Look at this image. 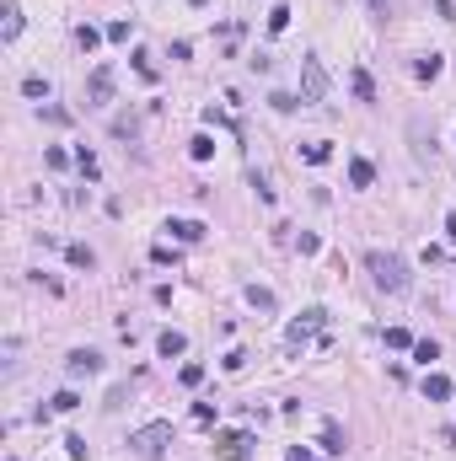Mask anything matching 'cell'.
Wrapping results in <instances>:
<instances>
[{"instance_id": "cell-1", "label": "cell", "mask_w": 456, "mask_h": 461, "mask_svg": "<svg viewBox=\"0 0 456 461\" xmlns=\"http://www.w3.org/2000/svg\"><path fill=\"white\" fill-rule=\"evenodd\" d=\"M365 268H371L376 290H387V295H408V263L397 258V252H365Z\"/></svg>"}, {"instance_id": "cell-2", "label": "cell", "mask_w": 456, "mask_h": 461, "mask_svg": "<svg viewBox=\"0 0 456 461\" xmlns=\"http://www.w3.org/2000/svg\"><path fill=\"white\" fill-rule=\"evenodd\" d=\"M129 445H134V456H161V445H172V424H166V419L146 424V429L129 435Z\"/></svg>"}, {"instance_id": "cell-3", "label": "cell", "mask_w": 456, "mask_h": 461, "mask_svg": "<svg viewBox=\"0 0 456 461\" xmlns=\"http://www.w3.org/2000/svg\"><path fill=\"white\" fill-rule=\"evenodd\" d=\"M113 102V64H97L86 80V107H107Z\"/></svg>"}, {"instance_id": "cell-4", "label": "cell", "mask_w": 456, "mask_h": 461, "mask_svg": "<svg viewBox=\"0 0 456 461\" xmlns=\"http://www.w3.org/2000/svg\"><path fill=\"white\" fill-rule=\"evenodd\" d=\"M301 86H306V102L328 97V70H322V60H301Z\"/></svg>"}, {"instance_id": "cell-5", "label": "cell", "mask_w": 456, "mask_h": 461, "mask_svg": "<svg viewBox=\"0 0 456 461\" xmlns=\"http://www.w3.org/2000/svg\"><path fill=\"white\" fill-rule=\"evenodd\" d=\"M64 370H70V381H81V376H97V370H103V354H91V349H76V354L64 360Z\"/></svg>"}, {"instance_id": "cell-6", "label": "cell", "mask_w": 456, "mask_h": 461, "mask_svg": "<svg viewBox=\"0 0 456 461\" xmlns=\"http://www.w3.org/2000/svg\"><path fill=\"white\" fill-rule=\"evenodd\" d=\"M156 349H161V360H177V354H183V349H188V338H183V333H177V327H166L161 338H156Z\"/></svg>"}, {"instance_id": "cell-7", "label": "cell", "mask_w": 456, "mask_h": 461, "mask_svg": "<svg viewBox=\"0 0 456 461\" xmlns=\"http://www.w3.org/2000/svg\"><path fill=\"white\" fill-rule=\"evenodd\" d=\"M166 236H177V241H199V236H204V225H199V220H166Z\"/></svg>"}, {"instance_id": "cell-8", "label": "cell", "mask_w": 456, "mask_h": 461, "mask_svg": "<svg viewBox=\"0 0 456 461\" xmlns=\"http://www.w3.org/2000/svg\"><path fill=\"white\" fill-rule=\"evenodd\" d=\"M371 177H376V166L365 156H354L349 161V182H354V188H371Z\"/></svg>"}, {"instance_id": "cell-9", "label": "cell", "mask_w": 456, "mask_h": 461, "mask_svg": "<svg viewBox=\"0 0 456 461\" xmlns=\"http://www.w3.org/2000/svg\"><path fill=\"white\" fill-rule=\"evenodd\" d=\"M301 156H306L311 166H322V161H333V145L328 140H306V145H301Z\"/></svg>"}, {"instance_id": "cell-10", "label": "cell", "mask_w": 456, "mask_h": 461, "mask_svg": "<svg viewBox=\"0 0 456 461\" xmlns=\"http://www.w3.org/2000/svg\"><path fill=\"white\" fill-rule=\"evenodd\" d=\"M17 33H21V11H17V0H6V21H0V38L11 43Z\"/></svg>"}, {"instance_id": "cell-11", "label": "cell", "mask_w": 456, "mask_h": 461, "mask_svg": "<svg viewBox=\"0 0 456 461\" xmlns=\"http://www.w3.org/2000/svg\"><path fill=\"white\" fill-rule=\"evenodd\" d=\"M64 258L76 263V268H97V252H91V247H81V241H70V247H64Z\"/></svg>"}, {"instance_id": "cell-12", "label": "cell", "mask_w": 456, "mask_h": 461, "mask_svg": "<svg viewBox=\"0 0 456 461\" xmlns=\"http://www.w3.org/2000/svg\"><path fill=\"white\" fill-rule=\"evenodd\" d=\"M322 451H333V456H344V429H338V424H322Z\"/></svg>"}, {"instance_id": "cell-13", "label": "cell", "mask_w": 456, "mask_h": 461, "mask_svg": "<svg viewBox=\"0 0 456 461\" xmlns=\"http://www.w3.org/2000/svg\"><path fill=\"white\" fill-rule=\"evenodd\" d=\"M349 92H354L360 102H371V97H376V86H371V70H354V76H349Z\"/></svg>"}, {"instance_id": "cell-14", "label": "cell", "mask_w": 456, "mask_h": 461, "mask_svg": "<svg viewBox=\"0 0 456 461\" xmlns=\"http://www.w3.org/2000/svg\"><path fill=\"white\" fill-rule=\"evenodd\" d=\"M424 397H430V402H446V397H451V381H446V376H424Z\"/></svg>"}, {"instance_id": "cell-15", "label": "cell", "mask_w": 456, "mask_h": 461, "mask_svg": "<svg viewBox=\"0 0 456 461\" xmlns=\"http://www.w3.org/2000/svg\"><path fill=\"white\" fill-rule=\"evenodd\" d=\"M440 70H446V64H440V54H424V60H414V76H419V80H435Z\"/></svg>"}, {"instance_id": "cell-16", "label": "cell", "mask_w": 456, "mask_h": 461, "mask_svg": "<svg viewBox=\"0 0 456 461\" xmlns=\"http://www.w3.org/2000/svg\"><path fill=\"white\" fill-rule=\"evenodd\" d=\"M188 156H193V161H209V156H215V140H209V134H193V140H188Z\"/></svg>"}, {"instance_id": "cell-17", "label": "cell", "mask_w": 456, "mask_h": 461, "mask_svg": "<svg viewBox=\"0 0 456 461\" xmlns=\"http://www.w3.org/2000/svg\"><path fill=\"white\" fill-rule=\"evenodd\" d=\"M247 301L258 306V311H274V290H258V284H247Z\"/></svg>"}, {"instance_id": "cell-18", "label": "cell", "mask_w": 456, "mask_h": 461, "mask_svg": "<svg viewBox=\"0 0 456 461\" xmlns=\"http://www.w3.org/2000/svg\"><path fill=\"white\" fill-rule=\"evenodd\" d=\"M21 97H49V80H43V76H27V80H21Z\"/></svg>"}, {"instance_id": "cell-19", "label": "cell", "mask_w": 456, "mask_h": 461, "mask_svg": "<svg viewBox=\"0 0 456 461\" xmlns=\"http://www.w3.org/2000/svg\"><path fill=\"white\" fill-rule=\"evenodd\" d=\"M290 27V6H274L269 11V33H285Z\"/></svg>"}, {"instance_id": "cell-20", "label": "cell", "mask_w": 456, "mask_h": 461, "mask_svg": "<svg viewBox=\"0 0 456 461\" xmlns=\"http://www.w3.org/2000/svg\"><path fill=\"white\" fill-rule=\"evenodd\" d=\"M387 349H414V338H408V327H387Z\"/></svg>"}, {"instance_id": "cell-21", "label": "cell", "mask_w": 456, "mask_h": 461, "mask_svg": "<svg viewBox=\"0 0 456 461\" xmlns=\"http://www.w3.org/2000/svg\"><path fill=\"white\" fill-rule=\"evenodd\" d=\"M177 381H183V386H199V381H204V365H183V370H177Z\"/></svg>"}, {"instance_id": "cell-22", "label": "cell", "mask_w": 456, "mask_h": 461, "mask_svg": "<svg viewBox=\"0 0 456 461\" xmlns=\"http://www.w3.org/2000/svg\"><path fill=\"white\" fill-rule=\"evenodd\" d=\"M97 38H103V33H97V27H76V43H81L86 54H91V49H97Z\"/></svg>"}, {"instance_id": "cell-23", "label": "cell", "mask_w": 456, "mask_h": 461, "mask_svg": "<svg viewBox=\"0 0 456 461\" xmlns=\"http://www.w3.org/2000/svg\"><path fill=\"white\" fill-rule=\"evenodd\" d=\"M76 166H81L86 177H97V156H91V150H86V145H81V150H76Z\"/></svg>"}, {"instance_id": "cell-24", "label": "cell", "mask_w": 456, "mask_h": 461, "mask_svg": "<svg viewBox=\"0 0 456 461\" xmlns=\"http://www.w3.org/2000/svg\"><path fill=\"white\" fill-rule=\"evenodd\" d=\"M76 408H81V397H76V392H60V397H54V413H76Z\"/></svg>"}, {"instance_id": "cell-25", "label": "cell", "mask_w": 456, "mask_h": 461, "mask_svg": "<svg viewBox=\"0 0 456 461\" xmlns=\"http://www.w3.org/2000/svg\"><path fill=\"white\" fill-rule=\"evenodd\" d=\"M252 435H220V451H247Z\"/></svg>"}, {"instance_id": "cell-26", "label": "cell", "mask_w": 456, "mask_h": 461, "mask_svg": "<svg viewBox=\"0 0 456 461\" xmlns=\"http://www.w3.org/2000/svg\"><path fill=\"white\" fill-rule=\"evenodd\" d=\"M414 354H419V360H424V365H430V360H440V349H435V338H424V343H414Z\"/></svg>"}, {"instance_id": "cell-27", "label": "cell", "mask_w": 456, "mask_h": 461, "mask_svg": "<svg viewBox=\"0 0 456 461\" xmlns=\"http://www.w3.org/2000/svg\"><path fill=\"white\" fill-rule=\"evenodd\" d=\"M193 424H215V402H193Z\"/></svg>"}, {"instance_id": "cell-28", "label": "cell", "mask_w": 456, "mask_h": 461, "mask_svg": "<svg viewBox=\"0 0 456 461\" xmlns=\"http://www.w3.org/2000/svg\"><path fill=\"white\" fill-rule=\"evenodd\" d=\"M64 451H70L76 461H86V440H81V435H64Z\"/></svg>"}, {"instance_id": "cell-29", "label": "cell", "mask_w": 456, "mask_h": 461, "mask_svg": "<svg viewBox=\"0 0 456 461\" xmlns=\"http://www.w3.org/2000/svg\"><path fill=\"white\" fill-rule=\"evenodd\" d=\"M43 161H49V166H54V172H60V166H64V161H70V156H64L60 145H49V150H43Z\"/></svg>"}, {"instance_id": "cell-30", "label": "cell", "mask_w": 456, "mask_h": 461, "mask_svg": "<svg viewBox=\"0 0 456 461\" xmlns=\"http://www.w3.org/2000/svg\"><path fill=\"white\" fill-rule=\"evenodd\" d=\"M285 461H317V456H311L306 445H290V456H285Z\"/></svg>"}, {"instance_id": "cell-31", "label": "cell", "mask_w": 456, "mask_h": 461, "mask_svg": "<svg viewBox=\"0 0 456 461\" xmlns=\"http://www.w3.org/2000/svg\"><path fill=\"white\" fill-rule=\"evenodd\" d=\"M446 236L456 241V209H451V215H446Z\"/></svg>"}, {"instance_id": "cell-32", "label": "cell", "mask_w": 456, "mask_h": 461, "mask_svg": "<svg viewBox=\"0 0 456 461\" xmlns=\"http://www.w3.org/2000/svg\"><path fill=\"white\" fill-rule=\"evenodd\" d=\"M188 6H209V0H188Z\"/></svg>"}]
</instances>
